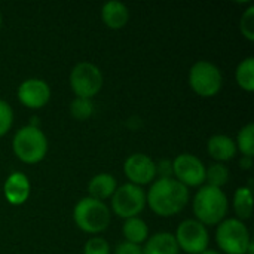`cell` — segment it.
Instances as JSON below:
<instances>
[{
	"label": "cell",
	"instance_id": "8fae6325",
	"mask_svg": "<svg viewBox=\"0 0 254 254\" xmlns=\"http://www.w3.org/2000/svg\"><path fill=\"white\" fill-rule=\"evenodd\" d=\"M124 174L128 179V183L135 186L143 188L146 185H152L158 179L156 162L146 153H132L124 162Z\"/></svg>",
	"mask_w": 254,
	"mask_h": 254
},
{
	"label": "cell",
	"instance_id": "4316f807",
	"mask_svg": "<svg viewBox=\"0 0 254 254\" xmlns=\"http://www.w3.org/2000/svg\"><path fill=\"white\" fill-rule=\"evenodd\" d=\"M156 176H158V179L173 177V161L161 159L159 162H156Z\"/></svg>",
	"mask_w": 254,
	"mask_h": 254
},
{
	"label": "cell",
	"instance_id": "2e32d148",
	"mask_svg": "<svg viewBox=\"0 0 254 254\" xmlns=\"http://www.w3.org/2000/svg\"><path fill=\"white\" fill-rule=\"evenodd\" d=\"M118 186V180L113 174L98 173L88 182V196L104 202L113 196Z\"/></svg>",
	"mask_w": 254,
	"mask_h": 254
},
{
	"label": "cell",
	"instance_id": "f1b7e54d",
	"mask_svg": "<svg viewBox=\"0 0 254 254\" xmlns=\"http://www.w3.org/2000/svg\"><path fill=\"white\" fill-rule=\"evenodd\" d=\"M252 165H253V158L243 156V158L240 159V167H241V170H246V171H249V170L252 168Z\"/></svg>",
	"mask_w": 254,
	"mask_h": 254
},
{
	"label": "cell",
	"instance_id": "4dcf8cb0",
	"mask_svg": "<svg viewBox=\"0 0 254 254\" xmlns=\"http://www.w3.org/2000/svg\"><path fill=\"white\" fill-rule=\"evenodd\" d=\"M246 254H254V243L253 241L250 243V246H249V249H247V253Z\"/></svg>",
	"mask_w": 254,
	"mask_h": 254
},
{
	"label": "cell",
	"instance_id": "d4e9b609",
	"mask_svg": "<svg viewBox=\"0 0 254 254\" xmlns=\"http://www.w3.org/2000/svg\"><path fill=\"white\" fill-rule=\"evenodd\" d=\"M13 119H15V115H13L12 106L7 101L0 98V137L6 135L10 131L13 125Z\"/></svg>",
	"mask_w": 254,
	"mask_h": 254
},
{
	"label": "cell",
	"instance_id": "cb8c5ba5",
	"mask_svg": "<svg viewBox=\"0 0 254 254\" xmlns=\"http://www.w3.org/2000/svg\"><path fill=\"white\" fill-rule=\"evenodd\" d=\"M240 31L249 40L254 42V4H250L240 18Z\"/></svg>",
	"mask_w": 254,
	"mask_h": 254
},
{
	"label": "cell",
	"instance_id": "1f68e13d",
	"mask_svg": "<svg viewBox=\"0 0 254 254\" xmlns=\"http://www.w3.org/2000/svg\"><path fill=\"white\" fill-rule=\"evenodd\" d=\"M1 24H3V16H1V12H0V28H1Z\"/></svg>",
	"mask_w": 254,
	"mask_h": 254
},
{
	"label": "cell",
	"instance_id": "ba28073f",
	"mask_svg": "<svg viewBox=\"0 0 254 254\" xmlns=\"http://www.w3.org/2000/svg\"><path fill=\"white\" fill-rule=\"evenodd\" d=\"M110 199V211H113V214L124 220L140 217V214L146 208V190L132 183H124L118 186Z\"/></svg>",
	"mask_w": 254,
	"mask_h": 254
},
{
	"label": "cell",
	"instance_id": "30bf717a",
	"mask_svg": "<svg viewBox=\"0 0 254 254\" xmlns=\"http://www.w3.org/2000/svg\"><path fill=\"white\" fill-rule=\"evenodd\" d=\"M205 164L192 153H180L173 159V179L188 189L205 185Z\"/></svg>",
	"mask_w": 254,
	"mask_h": 254
},
{
	"label": "cell",
	"instance_id": "277c9868",
	"mask_svg": "<svg viewBox=\"0 0 254 254\" xmlns=\"http://www.w3.org/2000/svg\"><path fill=\"white\" fill-rule=\"evenodd\" d=\"M73 222L82 232L97 237L109 228L112 211L106 202L85 196L73 207Z\"/></svg>",
	"mask_w": 254,
	"mask_h": 254
},
{
	"label": "cell",
	"instance_id": "9c48e42d",
	"mask_svg": "<svg viewBox=\"0 0 254 254\" xmlns=\"http://www.w3.org/2000/svg\"><path fill=\"white\" fill-rule=\"evenodd\" d=\"M180 252L186 254H201L210 246V232L196 219L183 220L174 234Z\"/></svg>",
	"mask_w": 254,
	"mask_h": 254
},
{
	"label": "cell",
	"instance_id": "9a60e30c",
	"mask_svg": "<svg viewBox=\"0 0 254 254\" xmlns=\"http://www.w3.org/2000/svg\"><path fill=\"white\" fill-rule=\"evenodd\" d=\"M101 19L110 30H121L129 21V9L118 0H110L101 7Z\"/></svg>",
	"mask_w": 254,
	"mask_h": 254
},
{
	"label": "cell",
	"instance_id": "4fadbf2b",
	"mask_svg": "<svg viewBox=\"0 0 254 254\" xmlns=\"http://www.w3.org/2000/svg\"><path fill=\"white\" fill-rule=\"evenodd\" d=\"M3 195L10 205H24L31 195V183L28 176L22 171L10 173L3 183Z\"/></svg>",
	"mask_w": 254,
	"mask_h": 254
},
{
	"label": "cell",
	"instance_id": "7a4b0ae2",
	"mask_svg": "<svg viewBox=\"0 0 254 254\" xmlns=\"http://www.w3.org/2000/svg\"><path fill=\"white\" fill-rule=\"evenodd\" d=\"M195 219L204 226H217L228 217L229 199L223 189L213 186H201L192 201Z\"/></svg>",
	"mask_w": 254,
	"mask_h": 254
},
{
	"label": "cell",
	"instance_id": "6da1fadb",
	"mask_svg": "<svg viewBox=\"0 0 254 254\" xmlns=\"http://www.w3.org/2000/svg\"><path fill=\"white\" fill-rule=\"evenodd\" d=\"M190 193L176 179H156L146 192V205L159 217H174L189 204Z\"/></svg>",
	"mask_w": 254,
	"mask_h": 254
},
{
	"label": "cell",
	"instance_id": "e0dca14e",
	"mask_svg": "<svg viewBox=\"0 0 254 254\" xmlns=\"http://www.w3.org/2000/svg\"><path fill=\"white\" fill-rule=\"evenodd\" d=\"M143 254H180V249L171 232H158L149 235L141 246Z\"/></svg>",
	"mask_w": 254,
	"mask_h": 254
},
{
	"label": "cell",
	"instance_id": "f546056e",
	"mask_svg": "<svg viewBox=\"0 0 254 254\" xmlns=\"http://www.w3.org/2000/svg\"><path fill=\"white\" fill-rule=\"evenodd\" d=\"M201 254H222L219 250H213V249H207L205 252H202Z\"/></svg>",
	"mask_w": 254,
	"mask_h": 254
},
{
	"label": "cell",
	"instance_id": "d6986e66",
	"mask_svg": "<svg viewBox=\"0 0 254 254\" xmlns=\"http://www.w3.org/2000/svg\"><path fill=\"white\" fill-rule=\"evenodd\" d=\"M122 234L125 241L137 246H143L149 238V226L141 217H131L124 222Z\"/></svg>",
	"mask_w": 254,
	"mask_h": 254
},
{
	"label": "cell",
	"instance_id": "52a82bcc",
	"mask_svg": "<svg viewBox=\"0 0 254 254\" xmlns=\"http://www.w3.org/2000/svg\"><path fill=\"white\" fill-rule=\"evenodd\" d=\"M68 83L74 97L92 100L100 94L104 85V77L101 68L89 61L77 63L68 76Z\"/></svg>",
	"mask_w": 254,
	"mask_h": 254
},
{
	"label": "cell",
	"instance_id": "7402d4cb",
	"mask_svg": "<svg viewBox=\"0 0 254 254\" xmlns=\"http://www.w3.org/2000/svg\"><path fill=\"white\" fill-rule=\"evenodd\" d=\"M235 140V144H237V150L243 155V156H247V158H253L254 156V124L253 122H249L247 125H244L238 134H237V138Z\"/></svg>",
	"mask_w": 254,
	"mask_h": 254
},
{
	"label": "cell",
	"instance_id": "ac0fdd59",
	"mask_svg": "<svg viewBox=\"0 0 254 254\" xmlns=\"http://www.w3.org/2000/svg\"><path fill=\"white\" fill-rule=\"evenodd\" d=\"M232 208L235 213V219L246 222L253 214V193L250 186H241L234 192Z\"/></svg>",
	"mask_w": 254,
	"mask_h": 254
},
{
	"label": "cell",
	"instance_id": "5b68a950",
	"mask_svg": "<svg viewBox=\"0 0 254 254\" xmlns=\"http://www.w3.org/2000/svg\"><path fill=\"white\" fill-rule=\"evenodd\" d=\"M188 82L196 95L202 98H213L223 88V73L214 63L199 60L189 68Z\"/></svg>",
	"mask_w": 254,
	"mask_h": 254
},
{
	"label": "cell",
	"instance_id": "484cf974",
	"mask_svg": "<svg viewBox=\"0 0 254 254\" xmlns=\"http://www.w3.org/2000/svg\"><path fill=\"white\" fill-rule=\"evenodd\" d=\"M83 254H112V249L107 240L97 235L83 244Z\"/></svg>",
	"mask_w": 254,
	"mask_h": 254
},
{
	"label": "cell",
	"instance_id": "7c38bea8",
	"mask_svg": "<svg viewBox=\"0 0 254 254\" xmlns=\"http://www.w3.org/2000/svg\"><path fill=\"white\" fill-rule=\"evenodd\" d=\"M16 97L24 107L30 110H40L51 101L52 89L46 80L39 77H28L19 83Z\"/></svg>",
	"mask_w": 254,
	"mask_h": 254
},
{
	"label": "cell",
	"instance_id": "8992f818",
	"mask_svg": "<svg viewBox=\"0 0 254 254\" xmlns=\"http://www.w3.org/2000/svg\"><path fill=\"white\" fill-rule=\"evenodd\" d=\"M214 237L219 250L225 254H246L253 241L247 225L235 217H226L220 222Z\"/></svg>",
	"mask_w": 254,
	"mask_h": 254
},
{
	"label": "cell",
	"instance_id": "44dd1931",
	"mask_svg": "<svg viewBox=\"0 0 254 254\" xmlns=\"http://www.w3.org/2000/svg\"><path fill=\"white\" fill-rule=\"evenodd\" d=\"M229 177H231V171L226 167V164L214 162V164L208 165L205 170V185L207 186L223 189V186L228 185Z\"/></svg>",
	"mask_w": 254,
	"mask_h": 254
},
{
	"label": "cell",
	"instance_id": "83f0119b",
	"mask_svg": "<svg viewBox=\"0 0 254 254\" xmlns=\"http://www.w3.org/2000/svg\"><path fill=\"white\" fill-rule=\"evenodd\" d=\"M113 254H143L141 246L128 243V241H122L115 247V253Z\"/></svg>",
	"mask_w": 254,
	"mask_h": 254
},
{
	"label": "cell",
	"instance_id": "5bb4252c",
	"mask_svg": "<svg viewBox=\"0 0 254 254\" xmlns=\"http://www.w3.org/2000/svg\"><path fill=\"white\" fill-rule=\"evenodd\" d=\"M207 152L216 162H220V164H226L232 161L238 153L235 140L226 134L211 135L207 141Z\"/></svg>",
	"mask_w": 254,
	"mask_h": 254
},
{
	"label": "cell",
	"instance_id": "603a6c76",
	"mask_svg": "<svg viewBox=\"0 0 254 254\" xmlns=\"http://www.w3.org/2000/svg\"><path fill=\"white\" fill-rule=\"evenodd\" d=\"M94 101L89 100V98H80V97H74L68 106V110H70V115L73 119L79 121V122H83V121H88L92 118L94 115Z\"/></svg>",
	"mask_w": 254,
	"mask_h": 254
},
{
	"label": "cell",
	"instance_id": "3957f363",
	"mask_svg": "<svg viewBox=\"0 0 254 254\" xmlns=\"http://www.w3.org/2000/svg\"><path fill=\"white\" fill-rule=\"evenodd\" d=\"M48 150V137L39 125H24L12 137V152L22 164L34 165L42 162Z\"/></svg>",
	"mask_w": 254,
	"mask_h": 254
},
{
	"label": "cell",
	"instance_id": "ffe728a7",
	"mask_svg": "<svg viewBox=\"0 0 254 254\" xmlns=\"http://www.w3.org/2000/svg\"><path fill=\"white\" fill-rule=\"evenodd\" d=\"M235 80L237 85L246 91L253 92L254 91V57H246L241 60L235 68Z\"/></svg>",
	"mask_w": 254,
	"mask_h": 254
}]
</instances>
